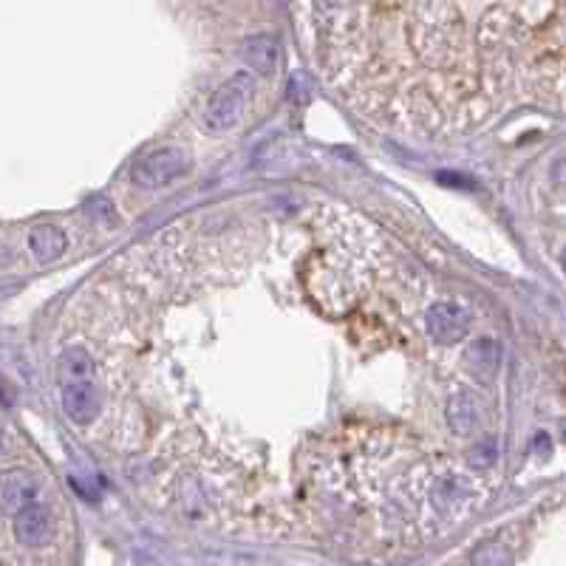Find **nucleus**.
<instances>
[{
  "label": "nucleus",
  "instance_id": "1",
  "mask_svg": "<svg viewBox=\"0 0 566 566\" xmlns=\"http://www.w3.org/2000/svg\"><path fill=\"white\" fill-rule=\"evenodd\" d=\"M250 94V74H235L233 80H227L221 88H216V94L207 102V114H204L207 128H210V131H230V128H235V125L244 119Z\"/></svg>",
  "mask_w": 566,
  "mask_h": 566
},
{
  "label": "nucleus",
  "instance_id": "2",
  "mask_svg": "<svg viewBox=\"0 0 566 566\" xmlns=\"http://www.w3.org/2000/svg\"><path fill=\"white\" fill-rule=\"evenodd\" d=\"M190 167V159L182 148H159L148 153L145 159H139L131 170V182L145 190H162L176 179H182Z\"/></svg>",
  "mask_w": 566,
  "mask_h": 566
},
{
  "label": "nucleus",
  "instance_id": "3",
  "mask_svg": "<svg viewBox=\"0 0 566 566\" xmlns=\"http://www.w3.org/2000/svg\"><path fill=\"white\" fill-rule=\"evenodd\" d=\"M467 329H470V315L459 303L439 300L425 312V332L436 346H456L459 340H465Z\"/></svg>",
  "mask_w": 566,
  "mask_h": 566
},
{
  "label": "nucleus",
  "instance_id": "4",
  "mask_svg": "<svg viewBox=\"0 0 566 566\" xmlns=\"http://www.w3.org/2000/svg\"><path fill=\"white\" fill-rule=\"evenodd\" d=\"M60 402H63L66 417L71 422H77V425L94 422L102 411L100 388H97L94 380H66V383H60Z\"/></svg>",
  "mask_w": 566,
  "mask_h": 566
},
{
  "label": "nucleus",
  "instance_id": "5",
  "mask_svg": "<svg viewBox=\"0 0 566 566\" xmlns=\"http://www.w3.org/2000/svg\"><path fill=\"white\" fill-rule=\"evenodd\" d=\"M15 538L23 547H43L51 538V513L46 504L32 501L15 513Z\"/></svg>",
  "mask_w": 566,
  "mask_h": 566
},
{
  "label": "nucleus",
  "instance_id": "6",
  "mask_svg": "<svg viewBox=\"0 0 566 566\" xmlns=\"http://www.w3.org/2000/svg\"><path fill=\"white\" fill-rule=\"evenodd\" d=\"M34 496H37V482H34L32 473L26 470H6L0 476V510L3 513H20L26 504H32Z\"/></svg>",
  "mask_w": 566,
  "mask_h": 566
},
{
  "label": "nucleus",
  "instance_id": "7",
  "mask_svg": "<svg viewBox=\"0 0 566 566\" xmlns=\"http://www.w3.org/2000/svg\"><path fill=\"white\" fill-rule=\"evenodd\" d=\"M462 363H465L467 374H473L479 383H490L496 374H499L501 363V349L496 340L482 337V340H473L462 354Z\"/></svg>",
  "mask_w": 566,
  "mask_h": 566
},
{
  "label": "nucleus",
  "instance_id": "8",
  "mask_svg": "<svg viewBox=\"0 0 566 566\" xmlns=\"http://www.w3.org/2000/svg\"><path fill=\"white\" fill-rule=\"evenodd\" d=\"M244 60H247V66L255 71V74H275V68H278V57H281V46H278V40L272 37V34H255L250 40H244Z\"/></svg>",
  "mask_w": 566,
  "mask_h": 566
},
{
  "label": "nucleus",
  "instance_id": "9",
  "mask_svg": "<svg viewBox=\"0 0 566 566\" xmlns=\"http://www.w3.org/2000/svg\"><path fill=\"white\" fill-rule=\"evenodd\" d=\"M29 247H32V252L40 261H54V258H60L66 252L68 238L54 224H37L29 233Z\"/></svg>",
  "mask_w": 566,
  "mask_h": 566
},
{
  "label": "nucleus",
  "instance_id": "10",
  "mask_svg": "<svg viewBox=\"0 0 566 566\" xmlns=\"http://www.w3.org/2000/svg\"><path fill=\"white\" fill-rule=\"evenodd\" d=\"M448 425L456 436H467L476 428V402L467 391H456L448 402Z\"/></svg>",
  "mask_w": 566,
  "mask_h": 566
},
{
  "label": "nucleus",
  "instance_id": "11",
  "mask_svg": "<svg viewBox=\"0 0 566 566\" xmlns=\"http://www.w3.org/2000/svg\"><path fill=\"white\" fill-rule=\"evenodd\" d=\"M94 357L83 346H68L60 357V383L66 380H94Z\"/></svg>",
  "mask_w": 566,
  "mask_h": 566
},
{
  "label": "nucleus",
  "instance_id": "12",
  "mask_svg": "<svg viewBox=\"0 0 566 566\" xmlns=\"http://www.w3.org/2000/svg\"><path fill=\"white\" fill-rule=\"evenodd\" d=\"M513 564V550L504 541H484L479 550L473 552L470 566H510Z\"/></svg>",
  "mask_w": 566,
  "mask_h": 566
},
{
  "label": "nucleus",
  "instance_id": "13",
  "mask_svg": "<svg viewBox=\"0 0 566 566\" xmlns=\"http://www.w3.org/2000/svg\"><path fill=\"white\" fill-rule=\"evenodd\" d=\"M552 182L564 184V187H566V156H564V159H558V162H555V167H552Z\"/></svg>",
  "mask_w": 566,
  "mask_h": 566
},
{
  "label": "nucleus",
  "instance_id": "14",
  "mask_svg": "<svg viewBox=\"0 0 566 566\" xmlns=\"http://www.w3.org/2000/svg\"><path fill=\"white\" fill-rule=\"evenodd\" d=\"M329 9H349V6H354L357 0H323Z\"/></svg>",
  "mask_w": 566,
  "mask_h": 566
},
{
  "label": "nucleus",
  "instance_id": "15",
  "mask_svg": "<svg viewBox=\"0 0 566 566\" xmlns=\"http://www.w3.org/2000/svg\"><path fill=\"white\" fill-rule=\"evenodd\" d=\"M561 267H564V272H566V250H564V255H561Z\"/></svg>",
  "mask_w": 566,
  "mask_h": 566
},
{
  "label": "nucleus",
  "instance_id": "16",
  "mask_svg": "<svg viewBox=\"0 0 566 566\" xmlns=\"http://www.w3.org/2000/svg\"><path fill=\"white\" fill-rule=\"evenodd\" d=\"M0 448H3V431H0Z\"/></svg>",
  "mask_w": 566,
  "mask_h": 566
},
{
  "label": "nucleus",
  "instance_id": "17",
  "mask_svg": "<svg viewBox=\"0 0 566 566\" xmlns=\"http://www.w3.org/2000/svg\"><path fill=\"white\" fill-rule=\"evenodd\" d=\"M564 439H566V422H564Z\"/></svg>",
  "mask_w": 566,
  "mask_h": 566
}]
</instances>
